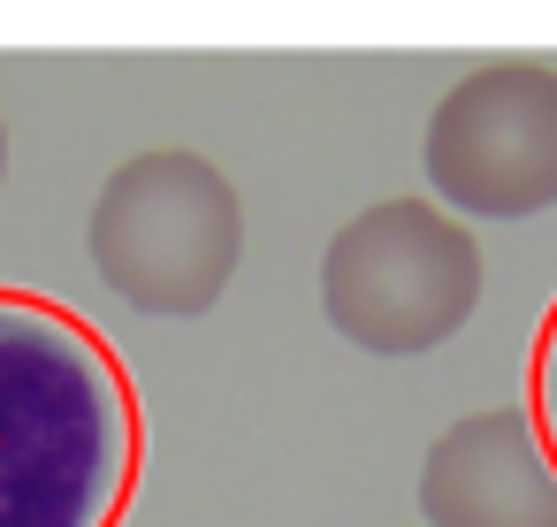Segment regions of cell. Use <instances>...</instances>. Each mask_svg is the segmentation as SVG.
I'll return each instance as SVG.
<instances>
[{
    "label": "cell",
    "instance_id": "cell-1",
    "mask_svg": "<svg viewBox=\"0 0 557 527\" xmlns=\"http://www.w3.org/2000/svg\"><path fill=\"white\" fill-rule=\"evenodd\" d=\"M138 458L146 420L108 336L0 291V527H115Z\"/></svg>",
    "mask_w": 557,
    "mask_h": 527
},
{
    "label": "cell",
    "instance_id": "cell-3",
    "mask_svg": "<svg viewBox=\"0 0 557 527\" xmlns=\"http://www.w3.org/2000/svg\"><path fill=\"white\" fill-rule=\"evenodd\" d=\"M481 237L435 199H374L321 253V314L374 359L450 344L481 306Z\"/></svg>",
    "mask_w": 557,
    "mask_h": 527
},
{
    "label": "cell",
    "instance_id": "cell-7",
    "mask_svg": "<svg viewBox=\"0 0 557 527\" xmlns=\"http://www.w3.org/2000/svg\"><path fill=\"white\" fill-rule=\"evenodd\" d=\"M0 184H9V115H0Z\"/></svg>",
    "mask_w": 557,
    "mask_h": 527
},
{
    "label": "cell",
    "instance_id": "cell-2",
    "mask_svg": "<svg viewBox=\"0 0 557 527\" xmlns=\"http://www.w3.org/2000/svg\"><path fill=\"white\" fill-rule=\"evenodd\" d=\"M100 283L161 321L207 314L245 260V199L237 184L191 146H146L115 161L85 222Z\"/></svg>",
    "mask_w": 557,
    "mask_h": 527
},
{
    "label": "cell",
    "instance_id": "cell-6",
    "mask_svg": "<svg viewBox=\"0 0 557 527\" xmlns=\"http://www.w3.org/2000/svg\"><path fill=\"white\" fill-rule=\"evenodd\" d=\"M534 428H542V443L557 458V314H549V329L534 344Z\"/></svg>",
    "mask_w": 557,
    "mask_h": 527
},
{
    "label": "cell",
    "instance_id": "cell-5",
    "mask_svg": "<svg viewBox=\"0 0 557 527\" xmlns=\"http://www.w3.org/2000/svg\"><path fill=\"white\" fill-rule=\"evenodd\" d=\"M428 527H557V458L527 405L450 420L420 458Z\"/></svg>",
    "mask_w": 557,
    "mask_h": 527
},
{
    "label": "cell",
    "instance_id": "cell-4",
    "mask_svg": "<svg viewBox=\"0 0 557 527\" xmlns=\"http://www.w3.org/2000/svg\"><path fill=\"white\" fill-rule=\"evenodd\" d=\"M420 176L458 222H527L557 207V70L481 62L466 70L420 138Z\"/></svg>",
    "mask_w": 557,
    "mask_h": 527
}]
</instances>
